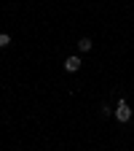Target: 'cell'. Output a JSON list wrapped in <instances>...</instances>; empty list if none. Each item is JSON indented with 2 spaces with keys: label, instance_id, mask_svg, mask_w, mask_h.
<instances>
[{
  "label": "cell",
  "instance_id": "obj_1",
  "mask_svg": "<svg viewBox=\"0 0 134 151\" xmlns=\"http://www.w3.org/2000/svg\"><path fill=\"white\" fill-rule=\"evenodd\" d=\"M116 119H118L121 124H126V122L131 119V108H129V103H126V100H118V108H116Z\"/></svg>",
  "mask_w": 134,
  "mask_h": 151
},
{
  "label": "cell",
  "instance_id": "obj_2",
  "mask_svg": "<svg viewBox=\"0 0 134 151\" xmlns=\"http://www.w3.org/2000/svg\"><path fill=\"white\" fill-rule=\"evenodd\" d=\"M65 70H67V73H78V70H81V57H75V54L67 57V60H65Z\"/></svg>",
  "mask_w": 134,
  "mask_h": 151
},
{
  "label": "cell",
  "instance_id": "obj_3",
  "mask_svg": "<svg viewBox=\"0 0 134 151\" xmlns=\"http://www.w3.org/2000/svg\"><path fill=\"white\" fill-rule=\"evenodd\" d=\"M91 38H81V41H78V51H91Z\"/></svg>",
  "mask_w": 134,
  "mask_h": 151
},
{
  "label": "cell",
  "instance_id": "obj_4",
  "mask_svg": "<svg viewBox=\"0 0 134 151\" xmlns=\"http://www.w3.org/2000/svg\"><path fill=\"white\" fill-rule=\"evenodd\" d=\"M8 43H11V35L8 32H0V49H6Z\"/></svg>",
  "mask_w": 134,
  "mask_h": 151
}]
</instances>
